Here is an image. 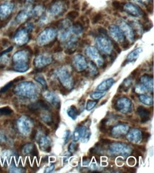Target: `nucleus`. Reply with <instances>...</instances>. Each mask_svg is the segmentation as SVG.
<instances>
[{
  "mask_svg": "<svg viewBox=\"0 0 154 173\" xmlns=\"http://www.w3.org/2000/svg\"><path fill=\"white\" fill-rule=\"evenodd\" d=\"M17 94L26 97H33L36 94V86L32 82H26L19 84L15 89Z\"/></svg>",
  "mask_w": 154,
  "mask_h": 173,
  "instance_id": "f257e3e1",
  "label": "nucleus"
},
{
  "mask_svg": "<svg viewBox=\"0 0 154 173\" xmlns=\"http://www.w3.org/2000/svg\"><path fill=\"white\" fill-rule=\"evenodd\" d=\"M55 36H56V31L55 29L52 28H46L38 36L37 42L40 46H44L53 41Z\"/></svg>",
  "mask_w": 154,
  "mask_h": 173,
  "instance_id": "f03ea898",
  "label": "nucleus"
},
{
  "mask_svg": "<svg viewBox=\"0 0 154 173\" xmlns=\"http://www.w3.org/2000/svg\"><path fill=\"white\" fill-rule=\"evenodd\" d=\"M97 46L104 53H110L112 52V42L107 36H99L96 40Z\"/></svg>",
  "mask_w": 154,
  "mask_h": 173,
  "instance_id": "7ed1b4c3",
  "label": "nucleus"
},
{
  "mask_svg": "<svg viewBox=\"0 0 154 173\" xmlns=\"http://www.w3.org/2000/svg\"><path fill=\"white\" fill-rule=\"evenodd\" d=\"M14 8V4L12 2L7 1L0 5V19H5L12 13Z\"/></svg>",
  "mask_w": 154,
  "mask_h": 173,
  "instance_id": "20e7f679",
  "label": "nucleus"
},
{
  "mask_svg": "<svg viewBox=\"0 0 154 173\" xmlns=\"http://www.w3.org/2000/svg\"><path fill=\"white\" fill-rule=\"evenodd\" d=\"M18 127H19V131L23 134L26 135L30 132L31 127V122L29 120V118H26V117L23 116L21 118H19V121H18Z\"/></svg>",
  "mask_w": 154,
  "mask_h": 173,
  "instance_id": "39448f33",
  "label": "nucleus"
},
{
  "mask_svg": "<svg viewBox=\"0 0 154 173\" xmlns=\"http://www.w3.org/2000/svg\"><path fill=\"white\" fill-rule=\"evenodd\" d=\"M65 9V4L61 0L55 1L51 5L49 9V13L53 16H58L63 12Z\"/></svg>",
  "mask_w": 154,
  "mask_h": 173,
  "instance_id": "423d86ee",
  "label": "nucleus"
},
{
  "mask_svg": "<svg viewBox=\"0 0 154 173\" xmlns=\"http://www.w3.org/2000/svg\"><path fill=\"white\" fill-rule=\"evenodd\" d=\"M123 9L126 13H128L129 15L134 17H140L142 15L143 12L141 10V9L137 5L134 4L132 3H126L123 6Z\"/></svg>",
  "mask_w": 154,
  "mask_h": 173,
  "instance_id": "0eeeda50",
  "label": "nucleus"
},
{
  "mask_svg": "<svg viewBox=\"0 0 154 173\" xmlns=\"http://www.w3.org/2000/svg\"><path fill=\"white\" fill-rule=\"evenodd\" d=\"M29 40L28 31L26 29H20L14 36V41L17 45L22 46L26 44Z\"/></svg>",
  "mask_w": 154,
  "mask_h": 173,
  "instance_id": "6e6552de",
  "label": "nucleus"
},
{
  "mask_svg": "<svg viewBox=\"0 0 154 173\" xmlns=\"http://www.w3.org/2000/svg\"><path fill=\"white\" fill-rule=\"evenodd\" d=\"M86 52H87V55H88L91 59H92L99 66L102 65L104 63L103 59L102 58L100 54L98 53V51L95 48L91 46L88 47V48H87Z\"/></svg>",
  "mask_w": 154,
  "mask_h": 173,
  "instance_id": "1a4fd4ad",
  "label": "nucleus"
},
{
  "mask_svg": "<svg viewBox=\"0 0 154 173\" xmlns=\"http://www.w3.org/2000/svg\"><path fill=\"white\" fill-rule=\"evenodd\" d=\"M52 58L50 55L46 54H42L36 57L34 60V64L36 68H44V67L48 65L51 63Z\"/></svg>",
  "mask_w": 154,
  "mask_h": 173,
  "instance_id": "9d476101",
  "label": "nucleus"
},
{
  "mask_svg": "<svg viewBox=\"0 0 154 173\" xmlns=\"http://www.w3.org/2000/svg\"><path fill=\"white\" fill-rule=\"evenodd\" d=\"M110 34L112 38L117 42H122L124 39L123 33L120 28L116 25H112L110 26Z\"/></svg>",
  "mask_w": 154,
  "mask_h": 173,
  "instance_id": "9b49d317",
  "label": "nucleus"
},
{
  "mask_svg": "<svg viewBox=\"0 0 154 173\" xmlns=\"http://www.w3.org/2000/svg\"><path fill=\"white\" fill-rule=\"evenodd\" d=\"M13 60L15 63H27L28 60V53L24 50L18 51L13 55Z\"/></svg>",
  "mask_w": 154,
  "mask_h": 173,
  "instance_id": "f8f14e48",
  "label": "nucleus"
},
{
  "mask_svg": "<svg viewBox=\"0 0 154 173\" xmlns=\"http://www.w3.org/2000/svg\"><path fill=\"white\" fill-rule=\"evenodd\" d=\"M73 63H74L75 67L78 71L85 70L87 67V63L86 62L85 58L81 55H78L75 57Z\"/></svg>",
  "mask_w": 154,
  "mask_h": 173,
  "instance_id": "ddd939ff",
  "label": "nucleus"
},
{
  "mask_svg": "<svg viewBox=\"0 0 154 173\" xmlns=\"http://www.w3.org/2000/svg\"><path fill=\"white\" fill-rule=\"evenodd\" d=\"M119 25L120 27H121L120 29L123 31V33L126 36L127 38H128L131 41H133L134 39V34L131 27L126 22L123 21H119Z\"/></svg>",
  "mask_w": 154,
  "mask_h": 173,
  "instance_id": "4468645a",
  "label": "nucleus"
},
{
  "mask_svg": "<svg viewBox=\"0 0 154 173\" xmlns=\"http://www.w3.org/2000/svg\"><path fill=\"white\" fill-rule=\"evenodd\" d=\"M57 75L60 78V81L65 84H65L66 86H68V84L71 83V77H70V75L67 70L64 69V68H60L57 72Z\"/></svg>",
  "mask_w": 154,
  "mask_h": 173,
  "instance_id": "2eb2a0df",
  "label": "nucleus"
},
{
  "mask_svg": "<svg viewBox=\"0 0 154 173\" xmlns=\"http://www.w3.org/2000/svg\"><path fill=\"white\" fill-rule=\"evenodd\" d=\"M31 16H32V9L28 8L26 9L21 11L20 13L17 15L16 20H17V22L19 23L24 22V21L27 19H28Z\"/></svg>",
  "mask_w": 154,
  "mask_h": 173,
  "instance_id": "dca6fc26",
  "label": "nucleus"
},
{
  "mask_svg": "<svg viewBox=\"0 0 154 173\" xmlns=\"http://www.w3.org/2000/svg\"><path fill=\"white\" fill-rule=\"evenodd\" d=\"M141 82L145 87L147 89H151V86L153 88V80L152 77L148 75H144V76L141 78Z\"/></svg>",
  "mask_w": 154,
  "mask_h": 173,
  "instance_id": "f3484780",
  "label": "nucleus"
},
{
  "mask_svg": "<svg viewBox=\"0 0 154 173\" xmlns=\"http://www.w3.org/2000/svg\"><path fill=\"white\" fill-rule=\"evenodd\" d=\"M137 113L140 115L141 117V121L143 123L146 122L150 119V111L148 110L144 109V107H140L138 108Z\"/></svg>",
  "mask_w": 154,
  "mask_h": 173,
  "instance_id": "a211bd4d",
  "label": "nucleus"
},
{
  "mask_svg": "<svg viewBox=\"0 0 154 173\" xmlns=\"http://www.w3.org/2000/svg\"><path fill=\"white\" fill-rule=\"evenodd\" d=\"M114 82H115V81L114 80V79L112 78L107 79V80L102 82V83L97 86V89L100 90V91H106V90L110 89Z\"/></svg>",
  "mask_w": 154,
  "mask_h": 173,
  "instance_id": "6ab92c4d",
  "label": "nucleus"
},
{
  "mask_svg": "<svg viewBox=\"0 0 154 173\" xmlns=\"http://www.w3.org/2000/svg\"><path fill=\"white\" fill-rule=\"evenodd\" d=\"M86 128L85 126H79L75 131L74 134H73V138L75 140H78L80 138H82L84 136L85 133L86 132Z\"/></svg>",
  "mask_w": 154,
  "mask_h": 173,
  "instance_id": "aec40b11",
  "label": "nucleus"
},
{
  "mask_svg": "<svg viewBox=\"0 0 154 173\" xmlns=\"http://www.w3.org/2000/svg\"><path fill=\"white\" fill-rule=\"evenodd\" d=\"M44 97H45V98H46V100L50 102V103L53 104V105L58 106L60 104V101L58 100V97H57L55 94H54L53 93L46 92V93H45Z\"/></svg>",
  "mask_w": 154,
  "mask_h": 173,
  "instance_id": "412c9836",
  "label": "nucleus"
},
{
  "mask_svg": "<svg viewBox=\"0 0 154 173\" xmlns=\"http://www.w3.org/2000/svg\"><path fill=\"white\" fill-rule=\"evenodd\" d=\"M39 144H40V146L41 147V148H42L43 150L49 151L50 149H51V146H50L51 141H50V140L48 139L46 136L41 137Z\"/></svg>",
  "mask_w": 154,
  "mask_h": 173,
  "instance_id": "4be33fe9",
  "label": "nucleus"
},
{
  "mask_svg": "<svg viewBox=\"0 0 154 173\" xmlns=\"http://www.w3.org/2000/svg\"><path fill=\"white\" fill-rule=\"evenodd\" d=\"M23 153L26 155L31 154V153H32V154H36V153H38V151L36 150V146L33 144L28 143L24 145V147L23 148Z\"/></svg>",
  "mask_w": 154,
  "mask_h": 173,
  "instance_id": "5701e85b",
  "label": "nucleus"
},
{
  "mask_svg": "<svg viewBox=\"0 0 154 173\" xmlns=\"http://www.w3.org/2000/svg\"><path fill=\"white\" fill-rule=\"evenodd\" d=\"M141 52H142V49L141 48H137V49L133 50L132 52L129 54L128 56H127V60L129 62H133L135 61L138 58V56L139 55Z\"/></svg>",
  "mask_w": 154,
  "mask_h": 173,
  "instance_id": "b1692460",
  "label": "nucleus"
},
{
  "mask_svg": "<svg viewBox=\"0 0 154 173\" xmlns=\"http://www.w3.org/2000/svg\"><path fill=\"white\" fill-rule=\"evenodd\" d=\"M14 70L19 73H24L28 70V65L27 63H15L14 67Z\"/></svg>",
  "mask_w": 154,
  "mask_h": 173,
  "instance_id": "393cba45",
  "label": "nucleus"
},
{
  "mask_svg": "<svg viewBox=\"0 0 154 173\" xmlns=\"http://www.w3.org/2000/svg\"><path fill=\"white\" fill-rule=\"evenodd\" d=\"M67 113L68 114V116L70 117L73 120L76 119L78 115V110H77V109L74 107V106H72V107H70L69 109H68Z\"/></svg>",
  "mask_w": 154,
  "mask_h": 173,
  "instance_id": "a878e982",
  "label": "nucleus"
},
{
  "mask_svg": "<svg viewBox=\"0 0 154 173\" xmlns=\"http://www.w3.org/2000/svg\"><path fill=\"white\" fill-rule=\"evenodd\" d=\"M131 83H132V78H131V77H129L124 80L123 83L121 84V86H122V89L123 90V91L126 92L127 89H129V88L130 86L131 85Z\"/></svg>",
  "mask_w": 154,
  "mask_h": 173,
  "instance_id": "bb28decb",
  "label": "nucleus"
},
{
  "mask_svg": "<svg viewBox=\"0 0 154 173\" xmlns=\"http://www.w3.org/2000/svg\"><path fill=\"white\" fill-rule=\"evenodd\" d=\"M44 11V7L41 5H38L35 7L33 9H32V15L34 16H40L43 14Z\"/></svg>",
  "mask_w": 154,
  "mask_h": 173,
  "instance_id": "cd10ccee",
  "label": "nucleus"
},
{
  "mask_svg": "<svg viewBox=\"0 0 154 173\" xmlns=\"http://www.w3.org/2000/svg\"><path fill=\"white\" fill-rule=\"evenodd\" d=\"M140 100L146 105L153 104V99L148 96H140Z\"/></svg>",
  "mask_w": 154,
  "mask_h": 173,
  "instance_id": "c85d7f7f",
  "label": "nucleus"
},
{
  "mask_svg": "<svg viewBox=\"0 0 154 173\" xmlns=\"http://www.w3.org/2000/svg\"><path fill=\"white\" fill-rule=\"evenodd\" d=\"M13 113V111L9 107H4L0 109V116L10 115Z\"/></svg>",
  "mask_w": 154,
  "mask_h": 173,
  "instance_id": "c756f323",
  "label": "nucleus"
},
{
  "mask_svg": "<svg viewBox=\"0 0 154 173\" xmlns=\"http://www.w3.org/2000/svg\"><path fill=\"white\" fill-rule=\"evenodd\" d=\"M35 79L37 82H38L39 83H40L42 86H44L45 88L47 87V84H46V80H44V78L42 76H36L35 77Z\"/></svg>",
  "mask_w": 154,
  "mask_h": 173,
  "instance_id": "7c9ffc66",
  "label": "nucleus"
},
{
  "mask_svg": "<svg viewBox=\"0 0 154 173\" xmlns=\"http://www.w3.org/2000/svg\"><path fill=\"white\" fill-rule=\"evenodd\" d=\"M105 94V92H93L90 94L91 98L94 99V100H98L102 97Z\"/></svg>",
  "mask_w": 154,
  "mask_h": 173,
  "instance_id": "2f4dec72",
  "label": "nucleus"
},
{
  "mask_svg": "<svg viewBox=\"0 0 154 173\" xmlns=\"http://www.w3.org/2000/svg\"><path fill=\"white\" fill-rule=\"evenodd\" d=\"M88 68L89 70V71H90V73L92 75H94V74H97V70L95 65H94V64H93L92 62H90L88 64Z\"/></svg>",
  "mask_w": 154,
  "mask_h": 173,
  "instance_id": "473e14b6",
  "label": "nucleus"
},
{
  "mask_svg": "<svg viewBox=\"0 0 154 173\" xmlns=\"http://www.w3.org/2000/svg\"><path fill=\"white\" fill-rule=\"evenodd\" d=\"M97 102L96 101H88L87 104V110L91 111L97 105Z\"/></svg>",
  "mask_w": 154,
  "mask_h": 173,
  "instance_id": "72a5a7b5",
  "label": "nucleus"
},
{
  "mask_svg": "<svg viewBox=\"0 0 154 173\" xmlns=\"http://www.w3.org/2000/svg\"><path fill=\"white\" fill-rule=\"evenodd\" d=\"M90 136H91V132L89 131V130H87L85 133V135H84V136L82 138V140L83 141V143H87V142L89 140Z\"/></svg>",
  "mask_w": 154,
  "mask_h": 173,
  "instance_id": "f704fd0d",
  "label": "nucleus"
},
{
  "mask_svg": "<svg viewBox=\"0 0 154 173\" xmlns=\"http://www.w3.org/2000/svg\"><path fill=\"white\" fill-rule=\"evenodd\" d=\"M77 147H78V145H77L75 142H73V143L69 145V148H68L69 152L71 153H75L77 150H78V148Z\"/></svg>",
  "mask_w": 154,
  "mask_h": 173,
  "instance_id": "c9c22d12",
  "label": "nucleus"
},
{
  "mask_svg": "<svg viewBox=\"0 0 154 173\" xmlns=\"http://www.w3.org/2000/svg\"><path fill=\"white\" fill-rule=\"evenodd\" d=\"M14 81H13V82H10L9 83H8L7 84H6L4 87L1 89V90H0V93H2V92H5L7 91L9 88L12 86V85H13V84H14Z\"/></svg>",
  "mask_w": 154,
  "mask_h": 173,
  "instance_id": "e433bc0d",
  "label": "nucleus"
},
{
  "mask_svg": "<svg viewBox=\"0 0 154 173\" xmlns=\"http://www.w3.org/2000/svg\"><path fill=\"white\" fill-rule=\"evenodd\" d=\"M42 119L46 122V124H51L52 120H51V117L48 114H44L42 116Z\"/></svg>",
  "mask_w": 154,
  "mask_h": 173,
  "instance_id": "4c0bfd02",
  "label": "nucleus"
},
{
  "mask_svg": "<svg viewBox=\"0 0 154 173\" xmlns=\"http://www.w3.org/2000/svg\"><path fill=\"white\" fill-rule=\"evenodd\" d=\"M78 13L77 12H70V13L68 14V16L67 17L70 18V19H76V18L78 17Z\"/></svg>",
  "mask_w": 154,
  "mask_h": 173,
  "instance_id": "58836bf2",
  "label": "nucleus"
},
{
  "mask_svg": "<svg viewBox=\"0 0 154 173\" xmlns=\"http://www.w3.org/2000/svg\"><path fill=\"white\" fill-rule=\"evenodd\" d=\"M70 138V132L69 131H66L64 135V143H67Z\"/></svg>",
  "mask_w": 154,
  "mask_h": 173,
  "instance_id": "ea45409f",
  "label": "nucleus"
},
{
  "mask_svg": "<svg viewBox=\"0 0 154 173\" xmlns=\"http://www.w3.org/2000/svg\"><path fill=\"white\" fill-rule=\"evenodd\" d=\"M101 19H102L101 14H97L95 16V17H94V19H93L92 22H93V23H97Z\"/></svg>",
  "mask_w": 154,
  "mask_h": 173,
  "instance_id": "a19ab883",
  "label": "nucleus"
},
{
  "mask_svg": "<svg viewBox=\"0 0 154 173\" xmlns=\"http://www.w3.org/2000/svg\"><path fill=\"white\" fill-rule=\"evenodd\" d=\"M90 162V159L87 157H84L82 159V165H88V164Z\"/></svg>",
  "mask_w": 154,
  "mask_h": 173,
  "instance_id": "79ce46f5",
  "label": "nucleus"
},
{
  "mask_svg": "<svg viewBox=\"0 0 154 173\" xmlns=\"http://www.w3.org/2000/svg\"><path fill=\"white\" fill-rule=\"evenodd\" d=\"M136 1H137L139 4H141L146 5L151 2V0H136Z\"/></svg>",
  "mask_w": 154,
  "mask_h": 173,
  "instance_id": "37998d69",
  "label": "nucleus"
},
{
  "mask_svg": "<svg viewBox=\"0 0 154 173\" xmlns=\"http://www.w3.org/2000/svg\"><path fill=\"white\" fill-rule=\"evenodd\" d=\"M7 140V138L4 133L0 132V143H5Z\"/></svg>",
  "mask_w": 154,
  "mask_h": 173,
  "instance_id": "c03bdc74",
  "label": "nucleus"
},
{
  "mask_svg": "<svg viewBox=\"0 0 154 173\" xmlns=\"http://www.w3.org/2000/svg\"><path fill=\"white\" fill-rule=\"evenodd\" d=\"M54 165H51L49 167H48L46 169V171H45V172H51L52 171L54 170Z\"/></svg>",
  "mask_w": 154,
  "mask_h": 173,
  "instance_id": "a18cd8bd",
  "label": "nucleus"
},
{
  "mask_svg": "<svg viewBox=\"0 0 154 173\" xmlns=\"http://www.w3.org/2000/svg\"><path fill=\"white\" fill-rule=\"evenodd\" d=\"M113 6L114 7H116V9H119L120 7H121V5H120V3L119 1H114L113 3Z\"/></svg>",
  "mask_w": 154,
  "mask_h": 173,
  "instance_id": "49530a36",
  "label": "nucleus"
},
{
  "mask_svg": "<svg viewBox=\"0 0 154 173\" xmlns=\"http://www.w3.org/2000/svg\"><path fill=\"white\" fill-rule=\"evenodd\" d=\"M99 31H100L101 33H102L103 35L107 36V31H106V30L105 29V28H100V29H99Z\"/></svg>",
  "mask_w": 154,
  "mask_h": 173,
  "instance_id": "de8ad7c7",
  "label": "nucleus"
},
{
  "mask_svg": "<svg viewBox=\"0 0 154 173\" xmlns=\"http://www.w3.org/2000/svg\"><path fill=\"white\" fill-rule=\"evenodd\" d=\"M144 137L146 138V139H148V138L150 137V134L148 133H144Z\"/></svg>",
  "mask_w": 154,
  "mask_h": 173,
  "instance_id": "09e8293b",
  "label": "nucleus"
},
{
  "mask_svg": "<svg viewBox=\"0 0 154 173\" xmlns=\"http://www.w3.org/2000/svg\"><path fill=\"white\" fill-rule=\"evenodd\" d=\"M26 1H28V2H33V1H34V0H26Z\"/></svg>",
  "mask_w": 154,
  "mask_h": 173,
  "instance_id": "8fccbe9b",
  "label": "nucleus"
}]
</instances>
